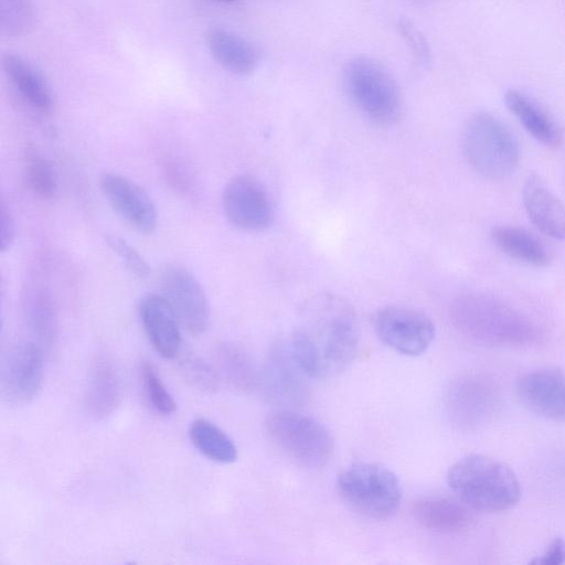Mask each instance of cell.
Returning <instances> with one entry per match:
<instances>
[{"label": "cell", "mask_w": 565, "mask_h": 565, "mask_svg": "<svg viewBox=\"0 0 565 565\" xmlns=\"http://www.w3.org/2000/svg\"><path fill=\"white\" fill-rule=\"evenodd\" d=\"M360 341L356 315L342 297L320 294L299 311L288 350L306 376L327 380L354 360Z\"/></svg>", "instance_id": "obj_1"}, {"label": "cell", "mask_w": 565, "mask_h": 565, "mask_svg": "<svg viewBox=\"0 0 565 565\" xmlns=\"http://www.w3.org/2000/svg\"><path fill=\"white\" fill-rule=\"evenodd\" d=\"M449 317L459 333L482 344L530 345L542 338L529 317L488 295L458 296L450 305Z\"/></svg>", "instance_id": "obj_2"}, {"label": "cell", "mask_w": 565, "mask_h": 565, "mask_svg": "<svg viewBox=\"0 0 565 565\" xmlns=\"http://www.w3.org/2000/svg\"><path fill=\"white\" fill-rule=\"evenodd\" d=\"M449 488L468 508L500 512L521 497L514 472L503 462L484 455H468L455 462L447 475Z\"/></svg>", "instance_id": "obj_3"}, {"label": "cell", "mask_w": 565, "mask_h": 565, "mask_svg": "<svg viewBox=\"0 0 565 565\" xmlns=\"http://www.w3.org/2000/svg\"><path fill=\"white\" fill-rule=\"evenodd\" d=\"M461 147L469 166L481 177L502 180L510 177L520 161L519 143L495 116L480 111L466 121Z\"/></svg>", "instance_id": "obj_4"}, {"label": "cell", "mask_w": 565, "mask_h": 565, "mask_svg": "<svg viewBox=\"0 0 565 565\" xmlns=\"http://www.w3.org/2000/svg\"><path fill=\"white\" fill-rule=\"evenodd\" d=\"M343 84L352 104L369 120L393 125L403 113V99L392 75L367 56L351 58L343 68Z\"/></svg>", "instance_id": "obj_5"}, {"label": "cell", "mask_w": 565, "mask_h": 565, "mask_svg": "<svg viewBox=\"0 0 565 565\" xmlns=\"http://www.w3.org/2000/svg\"><path fill=\"white\" fill-rule=\"evenodd\" d=\"M337 484L345 502L371 519H388L401 504L402 487L397 476L380 463H352L340 472Z\"/></svg>", "instance_id": "obj_6"}, {"label": "cell", "mask_w": 565, "mask_h": 565, "mask_svg": "<svg viewBox=\"0 0 565 565\" xmlns=\"http://www.w3.org/2000/svg\"><path fill=\"white\" fill-rule=\"evenodd\" d=\"M268 439L291 459L308 468L328 463L333 451L329 430L317 419L294 411H276L264 423Z\"/></svg>", "instance_id": "obj_7"}, {"label": "cell", "mask_w": 565, "mask_h": 565, "mask_svg": "<svg viewBox=\"0 0 565 565\" xmlns=\"http://www.w3.org/2000/svg\"><path fill=\"white\" fill-rule=\"evenodd\" d=\"M495 382L482 373H469L452 381L446 390L444 407L448 420L470 430L487 423L499 407Z\"/></svg>", "instance_id": "obj_8"}, {"label": "cell", "mask_w": 565, "mask_h": 565, "mask_svg": "<svg viewBox=\"0 0 565 565\" xmlns=\"http://www.w3.org/2000/svg\"><path fill=\"white\" fill-rule=\"evenodd\" d=\"M44 374L43 348L35 341H19L3 353L0 387L3 402L29 404L39 394Z\"/></svg>", "instance_id": "obj_9"}, {"label": "cell", "mask_w": 565, "mask_h": 565, "mask_svg": "<svg viewBox=\"0 0 565 565\" xmlns=\"http://www.w3.org/2000/svg\"><path fill=\"white\" fill-rule=\"evenodd\" d=\"M374 329L385 345L408 356L424 353L435 337V326L427 315L401 306L380 309L374 318Z\"/></svg>", "instance_id": "obj_10"}, {"label": "cell", "mask_w": 565, "mask_h": 565, "mask_svg": "<svg viewBox=\"0 0 565 565\" xmlns=\"http://www.w3.org/2000/svg\"><path fill=\"white\" fill-rule=\"evenodd\" d=\"M222 205L227 221L244 232H263L273 222V205L266 188L248 174L236 175L227 182Z\"/></svg>", "instance_id": "obj_11"}, {"label": "cell", "mask_w": 565, "mask_h": 565, "mask_svg": "<svg viewBox=\"0 0 565 565\" xmlns=\"http://www.w3.org/2000/svg\"><path fill=\"white\" fill-rule=\"evenodd\" d=\"M162 296L180 324L192 335L202 334L209 324L210 307L195 276L180 265H167L161 273Z\"/></svg>", "instance_id": "obj_12"}, {"label": "cell", "mask_w": 565, "mask_h": 565, "mask_svg": "<svg viewBox=\"0 0 565 565\" xmlns=\"http://www.w3.org/2000/svg\"><path fill=\"white\" fill-rule=\"evenodd\" d=\"M104 196L116 213L142 234H151L158 213L151 196L134 180L116 172H105L99 180Z\"/></svg>", "instance_id": "obj_13"}, {"label": "cell", "mask_w": 565, "mask_h": 565, "mask_svg": "<svg viewBox=\"0 0 565 565\" xmlns=\"http://www.w3.org/2000/svg\"><path fill=\"white\" fill-rule=\"evenodd\" d=\"M519 401L531 412L565 422V373L558 367H542L523 374L516 382Z\"/></svg>", "instance_id": "obj_14"}, {"label": "cell", "mask_w": 565, "mask_h": 565, "mask_svg": "<svg viewBox=\"0 0 565 565\" xmlns=\"http://www.w3.org/2000/svg\"><path fill=\"white\" fill-rule=\"evenodd\" d=\"M142 329L153 349L166 359H173L181 347L180 322L162 295L148 294L139 302Z\"/></svg>", "instance_id": "obj_15"}, {"label": "cell", "mask_w": 565, "mask_h": 565, "mask_svg": "<svg viewBox=\"0 0 565 565\" xmlns=\"http://www.w3.org/2000/svg\"><path fill=\"white\" fill-rule=\"evenodd\" d=\"M122 395V382L119 369L111 358L96 356L89 367L84 407L89 416L104 419L118 407Z\"/></svg>", "instance_id": "obj_16"}, {"label": "cell", "mask_w": 565, "mask_h": 565, "mask_svg": "<svg viewBox=\"0 0 565 565\" xmlns=\"http://www.w3.org/2000/svg\"><path fill=\"white\" fill-rule=\"evenodd\" d=\"M522 200L529 218L542 233L565 241V205L540 177L532 174L525 180Z\"/></svg>", "instance_id": "obj_17"}, {"label": "cell", "mask_w": 565, "mask_h": 565, "mask_svg": "<svg viewBox=\"0 0 565 565\" xmlns=\"http://www.w3.org/2000/svg\"><path fill=\"white\" fill-rule=\"evenodd\" d=\"M2 68L12 87L28 105L41 113L52 110V89L43 74L32 63L8 52L2 56Z\"/></svg>", "instance_id": "obj_18"}, {"label": "cell", "mask_w": 565, "mask_h": 565, "mask_svg": "<svg viewBox=\"0 0 565 565\" xmlns=\"http://www.w3.org/2000/svg\"><path fill=\"white\" fill-rule=\"evenodd\" d=\"M205 42L216 63L234 75H250L258 66L257 50L231 30L213 28L206 33Z\"/></svg>", "instance_id": "obj_19"}, {"label": "cell", "mask_w": 565, "mask_h": 565, "mask_svg": "<svg viewBox=\"0 0 565 565\" xmlns=\"http://www.w3.org/2000/svg\"><path fill=\"white\" fill-rule=\"evenodd\" d=\"M414 516L424 527L444 534L468 530L473 515L465 503L445 497H426L414 505Z\"/></svg>", "instance_id": "obj_20"}, {"label": "cell", "mask_w": 565, "mask_h": 565, "mask_svg": "<svg viewBox=\"0 0 565 565\" xmlns=\"http://www.w3.org/2000/svg\"><path fill=\"white\" fill-rule=\"evenodd\" d=\"M507 108L537 141L558 147L563 141L561 127L547 110L529 95L511 89L504 96Z\"/></svg>", "instance_id": "obj_21"}, {"label": "cell", "mask_w": 565, "mask_h": 565, "mask_svg": "<svg viewBox=\"0 0 565 565\" xmlns=\"http://www.w3.org/2000/svg\"><path fill=\"white\" fill-rule=\"evenodd\" d=\"M300 373L303 372L292 359L288 348L274 352L265 375L268 395L285 404L303 402L307 398L308 387Z\"/></svg>", "instance_id": "obj_22"}, {"label": "cell", "mask_w": 565, "mask_h": 565, "mask_svg": "<svg viewBox=\"0 0 565 565\" xmlns=\"http://www.w3.org/2000/svg\"><path fill=\"white\" fill-rule=\"evenodd\" d=\"M491 239L504 255L534 267H546L551 255L541 241L529 231L513 225L492 228Z\"/></svg>", "instance_id": "obj_23"}, {"label": "cell", "mask_w": 565, "mask_h": 565, "mask_svg": "<svg viewBox=\"0 0 565 565\" xmlns=\"http://www.w3.org/2000/svg\"><path fill=\"white\" fill-rule=\"evenodd\" d=\"M189 436L198 451L212 461L232 463L237 458L233 440L207 419H195L190 426Z\"/></svg>", "instance_id": "obj_24"}, {"label": "cell", "mask_w": 565, "mask_h": 565, "mask_svg": "<svg viewBox=\"0 0 565 565\" xmlns=\"http://www.w3.org/2000/svg\"><path fill=\"white\" fill-rule=\"evenodd\" d=\"M24 320L35 342L43 349L50 348L56 335V315L49 296L43 291H32L24 302Z\"/></svg>", "instance_id": "obj_25"}, {"label": "cell", "mask_w": 565, "mask_h": 565, "mask_svg": "<svg viewBox=\"0 0 565 565\" xmlns=\"http://www.w3.org/2000/svg\"><path fill=\"white\" fill-rule=\"evenodd\" d=\"M216 363L225 379L241 391L254 388L257 375L248 355L231 343H220L215 349Z\"/></svg>", "instance_id": "obj_26"}, {"label": "cell", "mask_w": 565, "mask_h": 565, "mask_svg": "<svg viewBox=\"0 0 565 565\" xmlns=\"http://www.w3.org/2000/svg\"><path fill=\"white\" fill-rule=\"evenodd\" d=\"M25 175L31 190L41 198H52L57 188L53 167L36 149L25 151Z\"/></svg>", "instance_id": "obj_27"}, {"label": "cell", "mask_w": 565, "mask_h": 565, "mask_svg": "<svg viewBox=\"0 0 565 565\" xmlns=\"http://www.w3.org/2000/svg\"><path fill=\"white\" fill-rule=\"evenodd\" d=\"M30 0H0V32L6 38H18L29 32L34 23Z\"/></svg>", "instance_id": "obj_28"}, {"label": "cell", "mask_w": 565, "mask_h": 565, "mask_svg": "<svg viewBox=\"0 0 565 565\" xmlns=\"http://www.w3.org/2000/svg\"><path fill=\"white\" fill-rule=\"evenodd\" d=\"M139 376L145 395L151 407L162 415L172 414L177 408L175 401L150 361H140Z\"/></svg>", "instance_id": "obj_29"}, {"label": "cell", "mask_w": 565, "mask_h": 565, "mask_svg": "<svg viewBox=\"0 0 565 565\" xmlns=\"http://www.w3.org/2000/svg\"><path fill=\"white\" fill-rule=\"evenodd\" d=\"M180 370L186 382L203 392H214L218 387L217 373L198 355H188L180 362Z\"/></svg>", "instance_id": "obj_30"}, {"label": "cell", "mask_w": 565, "mask_h": 565, "mask_svg": "<svg viewBox=\"0 0 565 565\" xmlns=\"http://www.w3.org/2000/svg\"><path fill=\"white\" fill-rule=\"evenodd\" d=\"M106 242L131 274L138 278H145L149 275L150 267L147 260L125 238L116 234H108Z\"/></svg>", "instance_id": "obj_31"}, {"label": "cell", "mask_w": 565, "mask_h": 565, "mask_svg": "<svg viewBox=\"0 0 565 565\" xmlns=\"http://www.w3.org/2000/svg\"><path fill=\"white\" fill-rule=\"evenodd\" d=\"M398 29L416 60L423 64H427L430 52L428 44L419 30L407 20H401Z\"/></svg>", "instance_id": "obj_32"}, {"label": "cell", "mask_w": 565, "mask_h": 565, "mask_svg": "<svg viewBox=\"0 0 565 565\" xmlns=\"http://www.w3.org/2000/svg\"><path fill=\"white\" fill-rule=\"evenodd\" d=\"M15 239V223L10 210L4 202L0 205V246L1 252H7Z\"/></svg>", "instance_id": "obj_33"}, {"label": "cell", "mask_w": 565, "mask_h": 565, "mask_svg": "<svg viewBox=\"0 0 565 565\" xmlns=\"http://www.w3.org/2000/svg\"><path fill=\"white\" fill-rule=\"evenodd\" d=\"M565 562V541L556 537L545 552L532 563L543 565H558Z\"/></svg>", "instance_id": "obj_34"}, {"label": "cell", "mask_w": 565, "mask_h": 565, "mask_svg": "<svg viewBox=\"0 0 565 565\" xmlns=\"http://www.w3.org/2000/svg\"><path fill=\"white\" fill-rule=\"evenodd\" d=\"M211 1L223 2V3H231V2H236V1H239V0H211Z\"/></svg>", "instance_id": "obj_35"}]
</instances>
